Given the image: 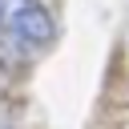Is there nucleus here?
Returning a JSON list of instances; mask_svg holds the SVG:
<instances>
[{"label": "nucleus", "instance_id": "nucleus-1", "mask_svg": "<svg viewBox=\"0 0 129 129\" xmlns=\"http://www.w3.org/2000/svg\"><path fill=\"white\" fill-rule=\"evenodd\" d=\"M0 36L24 52H40L52 44L56 24L40 0H0Z\"/></svg>", "mask_w": 129, "mask_h": 129}, {"label": "nucleus", "instance_id": "nucleus-2", "mask_svg": "<svg viewBox=\"0 0 129 129\" xmlns=\"http://www.w3.org/2000/svg\"><path fill=\"white\" fill-rule=\"evenodd\" d=\"M0 129H12V121H8V117H4V113H0Z\"/></svg>", "mask_w": 129, "mask_h": 129}]
</instances>
